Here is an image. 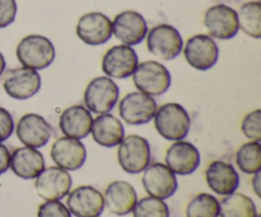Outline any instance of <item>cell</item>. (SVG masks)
Wrapping results in <instances>:
<instances>
[{
  "mask_svg": "<svg viewBox=\"0 0 261 217\" xmlns=\"http://www.w3.org/2000/svg\"><path fill=\"white\" fill-rule=\"evenodd\" d=\"M236 164L245 174H255L261 170V145L250 141L241 145L236 154Z\"/></svg>",
  "mask_w": 261,
  "mask_h": 217,
  "instance_id": "4316f807",
  "label": "cell"
},
{
  "mask_svg": "<svg viewBox=\"0 0 261 217\" xmlns=\"http://www.w3.org/2000/svg\"><path fill=\"white\" fill-rule=\"evenodd\" d=\"M154 127L160 136L170 141H180L189 135L191 118L188 111L178 103H166L157 108Z\"/></svg>",
  "mask_w": 261,
  "mask_h": 217,
  "instance_id": "6da1fadb",
  "label": "cell"
},
{
  "mask_svg": "<svg viewBox=\"0 0 261 217\" xmlns=\"http://www.w3.org/2000/svg\"><path fill=\"white\" fill-rule=\"evenodd\" d=\"M157 108L153 97L142 91H132L120 102L119 113L127 125L142 126L152 121Z\"/></svg>",
  "mask_w": 261,
  "mask_h": 217,
  "instance_id": "ba28073f",
  "label": "cell"
},
{
  "mask_svg": "<svg viewBox=\"0 0 261 217\" xmlns=\"http://www.w3.org/2000/svg\"><path fill=\"white\" fill-rule=\"evenodd\" d=\"M239 27L247 36L259 40L261 37V3L256 2L245 3L237 12Z\"/></svg>",
  "mask_w": 261,
  "mask_h": 217,
  "instance_id": "484cf974",
  "label": "cell"
},
{
  "mask_svg": "<svg viewBox=\"0 0 261 217\" xmlns=\"http://www.w3.org/2000/svg\"><path fill=\"white\" fill-rule=\"evenodd\" d=\"M15 55L22 66L38 71L48 68L54 63L56 51L47 37L30 35L18 43Z\"/></svg>",
  "mask_w": 261,
  "mask_h": 217,
  "instance_id": "7a4b0ae2",
  "label": "cell"
},
{
  "mask_svg": "<svg viewBox=\"0 0 261 217\" xmlns=\"http://www.w3.org/2000/svg\"><path fill=\"white\" fill-rule=\"evenodd\" d=\"M252 190H254L255 195L260 198L261 197V170L254 174V179H252Z\"/></svg>",
  "mask_w": 261,
  "mask_h": 217,
  "instance_id": "e575fe53",
  "label": "cell"
},
{
  "mask_svg": "<svg viewBox=\"0 0 261 217\" xmlns=\"http://www.w3.org/2000/svg\"><path fill=\"white\" fill-rule=\"evenodd\" d=\"M76 36L86 45H105L112 36V22L103 13H87L79 18L76 24Z\"/></svg>",
  "mask_w": 261,
  "mask_h": 217,
  "instance_id": "9a60e30c",
  "label": "cell"
},
{
  "mask_svg": "<svg viewBox=\"0 0 261 217\" xmlns=\"http://www.w3.org/2000/svg\"><path fill=\"white\" fill-rule=\"evenodd\" d=\"M105 207L116 216L132 213L138 202L135 188L125 180H116L109 184L103 195Z\"/></svg>",
  "mask_w": 261,
  "mask_h": 217,
  "instance_id": "ffe728a7",
  "label": "cell"
},
{
  "mask_svg": "<svg viewBox=\"0 0 261 217\" xmlns=\"http://www.w3.org/2000/svg\"><path fill=\"white\" fill-rule=\"evenodd\" d=\"M3 86L10 98L24 101L40 91L41 76L37 70L22 66L8 71Z\"/></svg>",
  "mask_w": 261,
  "mask_h": 217,
  "instance_id": "5bb4252c",
  "label": "cell"
},
{
  "mask_svg": "<svg viewBox=\"0 0 261 217\" xmlns=\"http://www.w3.org/2000/svg\"><path fill=\"white\" fill-rule=\"evenodd\" d=\"M92 122H93V117L91 112L84 106L75 104V106L68 107L61 113L59 127L66 137L82 140L91 134Z\"/></svg>",
  "mask_w": 261,
  "mask_h": 217,
  "instance_id": "603a6c76",
  "label": "cell"
},
{
  "mask_svg": "<svg viewBox=\"0 0 261 217\" xmlns=\"http://www.w3.org/2000/svg\"><path fill=\"white\" fill-rule=\"evenodd\" d=\"M148 50L155 57L170 61L177 57L184 48L180 32L170 24H158L147 33Z\"/></svg>",
  "mask_w": 261,
  "mask_h": 217,
  "instance_id": "8992f818",
  "label": "cell"
},
{
  "mask_svg": "<svg viewBox=\"0 0 261 217\" xmlns=\"http://www.w3.org/2000/svg\"><path fill=\"white\" fill-rule=\"evenodd\" d=\"M201 162L198 147L188 141H175L166 152V165L177 175H190Z\"/></svg>",
  "mask_w": 261,
  "mask_h": 217,
  "instance_id": "d6986e66",
  "label": "cell"
},
{
  "mask_svg": "<svg viewBox=\"0 0 261 217\" xmlns=\"http://www.w3.org/2000/svg\"><path fill=\"white\" fill-rule=\"evenodd\" d=\"M73 184L68 170L59 167H48L35 180L37 195L45 201H60L69 195Z\"/></svg>",
  "mask_w": 261,
  "mask_h": 217,
  "instance_id": "9c48e42d",
  "label": "cell"
},
{
  "mask_svg": "<svg viewBox=\"0 0 261 217\" xmlns=\"http://www.w3.org/2000/svg\"><path fill=\"white\" fill-rule=\"evenodd\" d=\"M221 217H256L257 210L254 201L242 193H231L219 203Z\"/></svg>",
  "mask_w": 261,
  "mask_h": 217,
  "instance_id": "d4e9b609",
  "label": "cell"
},
{
  "mask_svg": "<svg viewBox=\"0 0 261 217\" xmlns=\"http://www.w3.org/2000/svg\"><path fill=\"white\" fill-rule=\"evenodd\" d=\"M120 88L109 76H97L84 90V104L96 114L110 113L119 101Z\"/></svg>",
  "mask_w": 261,
  "mask_h": 217,
  "instance_id": "5b68a950",
  "label": "cell"
},
{
  "mask_svg": "<svg viewBox=\"0 0 261 217\" xmlns=\"http://www.w3.org/2000/svg\"><path fill=\"white\" fill-rule=\"evenodd\" d=\"M51 159L56 167L68 172L81 169L87 160V150L83 142L71 137H60L51 146Z\"/></svg>",
  "mask_w": 261,
  "mask_h": 217,
  "instance_id": "e0dca14e",
  "label": "cell"
},
{
  "mask_svg": "<svg viewBox=\"0 0 261 217\" xmlns=\"http://www.w3.org/2000/svg\"><path fill=\"white\" fill-rule=\"evenodd\" d=\"M205 179L208 187L221 196L234 193L240 185L239 173L233 165L223 160H216L209 164L205 172Z\"/></svg>",
  "mask_w": 261,
  "mask_h": 217,
  "instance_id": "44dd1931",
  "label": "cell"
},
{
  "mask_svg": "<svg viewBox=\"0 0 261 217\" xmlns=\"http://www.w3.org/2000/svg\"><path fill=\"white\" fill-rule=\"evenodd\" d=\"M91 135L94 142L103 147H115L125 137L121 121L110 113H103L93 118Z\"/></svg>",
  "mask_w": 261,
  "mask_h": 217,
  "instance_id": "cb8c5ba5",
  "label": "cell"
},
{
  "mask_svg": "<svg viewBox=\"0 0 261 217\" xmlns=\"http://www.w3.org/2000/svg\"><path fill=\"white\" fill-rule=\"evenodd\" d=\"M186 217H219V201L209 193H199L189 202Z\"/></svg>",
  "mask_w": 261,
  "mask_h": 217,
  "instance_id": "83f0119b",
  "label": "cell"
},
{
  "mask_svg": "<svg viewBox=\"0 0 261 217\" xmlns=\"http://www.w3.org/2000/svg\"><path fill=\"white\" fill-rule=\"evenodd\" d=\"M117 146V160L124 172L129 174H139L150 164V145L144 137L139 135H129L124 137Z\"/></svg>",
  "mask_w": 261,
  "mask_h": 217,
  "instance_id": "277c9868",
  "label": "cell"
},
{
  "mask_svg": "<svg viewBox=\"0 0 261 217\" xmlns=\"http://www.w3.org/2000/svg\"><path fill=\"white\" fill-rule=\"evenodd\" d=\"M17 10L15 0H0V28L8 27L14 22Z\"/></svg>",
  "mask_w": 261,
  "mask_h": 217,
  "instance_id": "1f68e13d",
  "label": "cell"
},
{
  "mask_svg": "<svg viewBox=\"0 0 261 217\" xmlns=\"http://www.w3.org/2000/svg\"><path fill=\"white\" fill-rule=\"evenodd\" d=\"M256 217H261V216H260V215H257V216H256Z\"/></svg>",
  "mask_w": 261,
  "mask_h": 217,
  "instance_id": "8d00e7d4",
  "label": "cell"
},
{
  "mask_svg": "<svg viewBox=\"0 0 261 217\" xmlns=\"http://www.w3.org/2000/svg\"><path fill=\"white\" fill-rule=\"evenodd\" d=\"M5 66H7V63H5V58H4V56H3V53L0 52V76L4 74Z\"/></svg>",
  "mask_w": 261,
  "mask_h": 217,
  "instance_id": "d590c367",
  "label": "cell"
},
{
  "mask_svg": "<svg viewBox=\"0 0 261 217\" xmlns=\"http://www.w3.org/2000/svg\"><path fill=\"white\" fill-rule=\"evenodd\" d=\"M148 33L147 20L135 10L119 13L112 20V35L126 46H135L143 42Z\"/></svg>",
  "mask_w": 261,
  "mask_h": 217,
  "instance_id": "4fadbf2b",
  "label": "cell"
},
{
  "mask_svg": "<svg viewBox=\"0 0 261 217\" xmlns=\"http://www.w3.org/2000/svg\"><path fill=\"white\" fill-rule=\"evenodd\" d=\"M15 134L24 146L40 149L45 146L53 136V127L40 114L27 113L18 121Z\"/></svg>",
  "mask_w": 261,
  "mask_h": 217,
  "instance_id": "2e32d148",
  "label": "cell"
},
{
  "mask_svg": "<svg viewBox=\"0 0 261 217\" xmlns=\"http://www.w3.org/2000/svg\"><path fill=\"white\" fill-rule=\"evenodd\" d=\"M143 187L150 197L167 200L172 197L178 188L176 174L162 163L149 164L143 172Z\"/></svg>",
  "mask_w": 261,
  "mask_h": 217,
  "instance_id": "52a82bcc",
  "label": "cell"
},
{
  "mask_svg": "<svg viewBox=\"0 0 261 217\" xmlns=\"http://www.w3.org/2000/svg\"><path fill=\"white\" fill-rule=\"evenodd\" d=\"M45 165L42 152L33 147H18L10 154L9 168L22 179H36L46 168Z\"/></svg>",
  "mask_w": 261,
  "mask_h": 217,
  "instance_id": "7402d4cb",
  "label": "cell"
},
{
  "mask_svg": "<svg viewBox=\"0 0 261 217\" xmlns=\"http://www.w3.org/2000/svg\"><path fill=\"white\" fill-rule=\"evenodd\" d=\"M204 25L212 38L231 40L239 33V18L233 8L226 4H217L209 8L204 15Z\"/></svg>",
  "mask_w": 261,
  "mask_h": 217,
  "instance_id": "8fae6325",
  "label": "cell"
},
{
  "mask_svg": "<svg viewBox=\"0 0 261 217\" xmlns=\"http://www.w3.org/2000/svg\"><path fill=\"white\" fill-rule=\"evenodd\" d=\"M14 131V121L9 112L0 107V142L5 141L12 136Z\"/></svg>",
  "mask_w": 261,
  "mask_h": 217,
  "instance_id": "d6a6232c",
  "label": "cell"
},
{
  "mask_svg": "<svg viewBox=\"0 0 261 217\" xmlns=\"http://www.w3.org/2000/svg\"><path fill=\"white\" fill-rule=\"evenodd\" d=\"M241 130L250 141H261V109H255L244 117Z\"/></svg>",
  "mask_w": 261,
  "mask_h": 217,
  "instance_id": "f546056e",
  "label": "cell"
},
{
  "mask_svg": "<svg viewBox=\"0 0 261 217\" xmlns=\"http://www.w3.org/2000/svg\"><path fill=\"white\" fill-rule=\"evenodd\" d=\"M66 203L75 217H99L105 210L103 195L92 185H81L69 192Z\"/></svg>",
  "mask_w": 261,
  "mask_h": 217,
  "instance_id": "ac0fdd59",
  "label": "cell"
},
{
  "mask_svg": "<svg viewBox=\"0 0 261 217\" xmlns=\"http://www.w3.org/2000/svg\"><path fill=\"white\" fill-rule=\"evenodd\" d=\"M134 217H170V208L163 200L144 197L139 200L132 211Z\"/></svg>",
  "mask_w": 261,
  "mask_h": 217,
  "instance_id": "f1b7e54d",
  "label": "cell"
},
{
  "mask_svg": "<svg viewBox=\"0 0 261 217\" xmlns=\"http://www.w3.org/2000/svg\"><path fill=\"white\" fill-rule=\"evenodd\" d=\"M10 165V151L5 145L0 142V175L7 173Z\"/></svg>",
  "mask_w": 261,
  "mask_h": 217,
  "instance_id": "836d02e7",
  "label": "cell"
},
{
  "mask_svg": "<svg viewBox=\"0 0 261 217\" xmlns=\"http://www.w3.org/2000/svg\"><path fill=\"white\" fill-rule=\"evenodd\" d=\"M133 81L138 91L148 94L150 97H158L165 94L171 86V73L165 65L158 61H144L138 64Z\"/></svg>",
  "mask_w": 261,
  "mask_h": 217,
  "instance_id": "3957f363",
  "label": "cell"
},
{
  "mask_svg": "<svg viewBox=\"0 0 261 217\" xmlns=\"http://www.w3.org/2000/svg\"><path fill=\"white\" fill-rule=\"evenodd\" d=\"M37 217H71V213L60 201H46L38 207Z\"/></svg>",
  "mask_w": 261,
  "mask_h": 217,
  "instance_id": "4dcf8cb0",
  "label": "cell"
},
{
  "mask_svg": "<svg viewBox=\"0 0 261 217\" xmlns=\"http://www.w3.org/2000/svg\"><path fill=\"white\" fill-rule=\"evenodd\" d=\"M138 64L139 58L132 46L117 45L103 55L102 71L109 78L126 79L134 74Z\"/></svg>",
  "mask_w": 261,
  "mask_h": 217,
  "instance_id": "7c38bea8",
  "label": "cell"
},
{
  "mask_svg": "<svg viewBox=\"0 0 261 217\" xmlns=\"http://www.w3.org/2000/svg\"><path fill=\"white\" fill-rule=\"evenodd\" d=\"M182 50L189 65L200 71L213 68L219 57L218 45L206 35H195L189 38Z\"/></svg>",
  "mask_w": 261,
  "mask_h": 217,
  "instance_id": "30bf717a",
  "label": "cell"
}]
</instances>
